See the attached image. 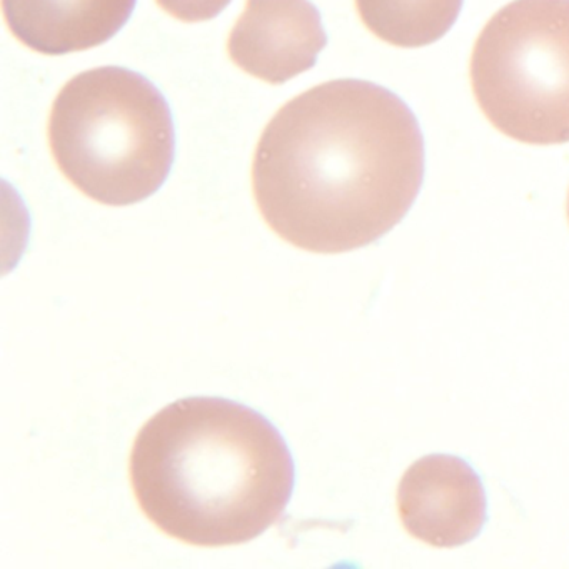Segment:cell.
I'll use <instances>...</instances> for the list:
<instances>
[{"mask_svg":"<svg viewBox=\"0 0 569 569\" xmlns=\"http://www.w3.org/2000/svg\"><path fill=\"white\" fill-rule=\"evenodd\" d=\"M425 181V138L389 89L341 79L309 89L269 122L252 189L269 228L296 248L339 254L388 234Z\"/></svg>","mask_w":569,"mask_h":569,"instance_id":"cell-1","label":"cell"},{"mask_svg":"<svg viewBox=\"0 0 569 569\" xmlns=\"http://www.w3.org/2000/svg\"><path fill=\"white\" fill-rule=\"evenodd\" d=\"M129 472L161 531L208 548L258 538L282 518L295 486L278 429L248 406L214 398L182 399L149 419Z\"/></svg>","mask_w":569,"mask_h":569,"instance_id":"cell-2","label":"cell"},{"mask_svg":"<svg viewBox=\"0 0 569 569\" xmlns=\"http://www.w3.org/2000/svg\"><path fill=\"white\" fill-rule=\"evenodd\" d=\"M49 144L79 191L101 204L129 206L164 184L174 159V126L168 102L148 79L99 68L59 92Z\"/></svg>","mask_w":569,"mask_h":569,"instance_id":"cell-3","label":"cell"},{"mask_svg":"<svg viewBox=\"0 0 569 569\" xmlns=\"http://www.w3.org/2000/svg\"><path fill=\"white\" fill-rule=\"evenodd\" d=\"M472 94L506 138L569 142V0H512L482 28L469 62Z\"/></svg>","mask_w":569,"mask_h":569,"instance_id":"cell-4","label":"cell"},{"mask_svg":"<svg viewBox=\"0 0 569 569\" xmlns=\"http://www.w3.org/2000/svg\"><path fill=\"white\" fill-rule=\"evenodd\" d=\"M398 511L412 538L435 548H456L472 541L485 526V488L462 459L426 456L402 476Z\"/></svg>","mask_w":569,"mask_h":569,"instance_id":"cell-5","label":"cell"},{"mask_svg":"<svg viewBox=\"0 0 569 569\" xmlns=\"http://www.w3.org/2000/svg\"><path fill=\"white\" fill-rule=\"evenodd\" d=\"M326 44L321 16L309 0H248L228 49L242 71L282 84L315 68Z\"/></svg>","mask_w":569,"mask_h":569,"instance_id":"cell-6","label":"cell"},{"mask_svg":"<svg viewBox=\"0 0 569 569\" xmlns=\"http://www.w3.org/2000/svg\"><path fill=\"white\" fill-rule=\"evenodd\" d=\"M136 0H2L18 41L48 56L88 51L114 38Z\"/></svg>","mask_w":569,"mask_h":569,"instance_id":"cell-7","label":"cell"},{"mask_svg":"<svg viewBox=\"0 0 569 569\" xmlns=\"http://www.w3.org/2000/svg\"><path fill=\"white\" fill-rule=\"evenodd\" d=\"M465 0H356L359 18L371 34L402 49L426 48L445 38L461 14Z\"/></svg>","mask_w":569,"mask_h":569,"instance_id":"cell-8","label":"cell"},{"mask_svg":"<svg viewBox=\"0 0 569 569\" xmlns=\"http://www.w3.org/2000/svg\"><path fill=\"white\" fill-rule=\"evenodd\" d=\"M231 0H158L159 8L182 22L211 21Z\"/></svg>","mask_w":569,"mask_h":569,"instance_id":"cell-9","label":"cell"},{"mask_svg":"<svg viewBox=\"0 0 569 569\" xmlns=\"http://www.w3.org/2000/svg\"><path fill=\"white\" fill-rule=\"evenodd\" d=\"M566 212H568V221H569V191H568V202H566Z\"/></svg>","mask_w":569,"mask_h":569,"instance_id":"cell-10","label":"cell"}]
</instances>
